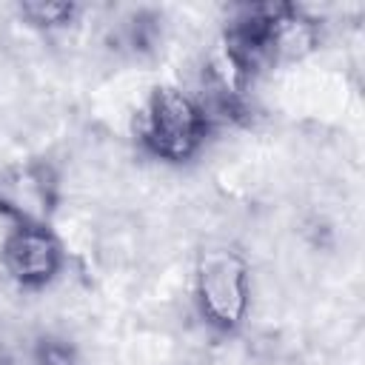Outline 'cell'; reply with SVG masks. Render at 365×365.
<instances>
[{
  "label": "cell",
  "instance_id": "cell-3",
  "mask_svg": "<svg viewBox=\"0 0 365 365\" xmlns=\"http://www.w3.org/2000/svg\"><path fill=\"white\" fill-rule=\"evenodd\" d=\"M194 299L202 322L217 334H234L242 328L251 305L248 262L240 251L217 245L205 248L197 259Z\"/></svg>",
  "mask_w": 365,
  "mask_h": 365
},
{
  "label": "cell",
  "instance_id": "cell-6",
  "mask_svg": "<svg viewBox=\"0 0 365 365\" xmlns=\"http://www.w3.org/2000/svg\"><path fill=\"white\" fill-rule=\"evenodd\" d=\"M77 3H57V0H23L20 14L37 29H63L77 17Z\"/></svg>",
  "mask_w": 365,
  "mask_h": 365
},
{
  "label": "cell",
  "instance_id": "cell-7",
  "mask_svg": "<svg viewBox=\"0 0 365 365\" xmlns=\"http://www.w3.org/2000/svg\"><path fill=\"white\" fill-rule=\"evenodd\" d=\"M37 365H80L74 348L66 339L43 336L37 345Z\"/></svg>",
  "mask_w": 365,
  "mask_h": 365
},
{
  "label": "cell",
  "instance_id": "cell-4",
  "mask_svg": "<svg viewBox=\"0 0 365 365\" xmlns=\"http://www.w3.org/2000/svg\"><path fill=\"white\" fill-rule=\"evenodd\" d=\"M0 259L20 288L37 291L60 274L66 254L48 225H14L0 245Z\"/></svg>",
  "mask_w": 365,
  "mask_h": 365
},
{
  "label": "cell",
  "instance_id": "cell-1",
  "mask_svg": "<svg viewBox=\"0 0 365 365\" xmlns=\"http://www.w3.org/2000/svg\"><path fill=\"white\" fill-rule=\"evenodd\" d=\"M317 48V23L288 3L240 6L222 31L217 77L245 91V86L282 60H299Z\"/></svg>",
  "mask_w": 365,
  "mask_h": 365
},
{
  "label": "cell",
  "instance_id": "cell-2",
  "mask_svg": "<svg viewBox=\"0 0 365 365\" xmlns=\"http://www.w3.org/2000/svg\"><path fill=\"white\" fill-rule=\"evenodd\" d=\"M211 117L214 114L182 88L157 86L137 117V140L163 163H185L202 148Z\"/></svg>",
  "mask_w": 365,
  "mask_h": 365
},
{
  "label": "cell",
  "instance_id": "cell-5",
  "mask_svg": "<svg viewBox=\"0 0 365 365\" xmlns=\"http://www.w3.org/2000/svg\"><path fill=\"white\" fill-rule=\"evenodd\" d=\"M57 180L46 163H20L0 174V211L14 225H48Z\"/></svg>",
  "mask_w": 365,
  "mask_h": 365
}]
</instances>
